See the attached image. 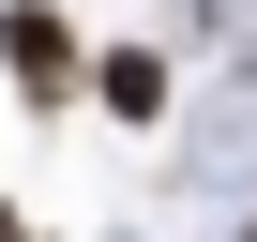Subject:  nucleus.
I'll return each mask as SVG.
<instances>
[{"instance_id": "2", "label": "nucleus", "mask_w": 257, "mask_h": 242, "mask_svg": "<svg viewBox=\"0 0 257 242\" xmlns=\"http://www.w3.org/2000/svg\"><path fill=\"white\" fill-rule=\"evenodd\" d=\"M91 106L106 121H167V46H106L91 61Z\"/></svg>"}, {"instance_id": "1", "label": "nucleus", "mask_w": 257, "mask_h": 242, "mask_svg": "<svg viewBox=\"0 0 257 242\" xmlns=\"http://www.w3.org/2000/svg\"><path fill=\"white\" fill-rule=\"evenodd\" d=\"M0 76H16V106H76L91 91V61H76V16H61V0H0Z\"/></svg>"}, {"instance_id": "3", "label": "nucleus", "mask_w": 257, "mask_h": 242, "mask_svg": "<svg viewBox=\"0 0 257 242\" xmlns=\"http://www.w3.org/2000/svg\"><path fill=\"white\" fill-rule=\"evenodd\" d=\"M0 242H31V212H16V197H0Z\"/></svg>"}, {"instance_id": "4", "label": "nucleus", "mask_w": 257, "mask_h": 242, "mask_svg": "<svg viewBox=\"0 0 257 242\" xmlns=\"http://www.w3.org/2000/svg\"><path fill=\"white\" fill-rule=\"evenodd\" d=\"M242 242H257V212H242Z\"/></svg>"}]
</instances>
